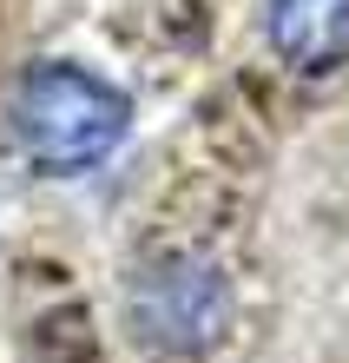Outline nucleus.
<instances>
[{"instance_id": "2", "label": "nucleus", "mask_w": 349, "mask_h": 363, "mask_svg": "<svg viewBox=\"0 0 349 363\" xmlns=\"http://www.w3.org/2000/svg\"><path fill=\"white\" fill-rule=\"evenodd\" d=\"M132 324L151 350L171 357H198L211 350L231 324V284L224 271L191 258V251H171V258L145 264L132 277Z\"/></svg>"}, {"instance_id": "1", "label": "nucleus", "mask_w": 349, "mask_h": 363, "mask_svg": "<svg viewBox=\"0 0 349 363\" xmlns=\"http://www.w3.org/2000/svg\"><path fill=\"white\" fill-rule=\"evenodd\" d=\"M7 133L40 179H86L132 133V93L79 60H33L7 93Z\"/></svg>"}, {"instance_id": "3", "label": "nucleus", "mask_w": 349, "mask_h": 363, "mask_svg": "<svg viewBox=\"0 0 349 363\" xmlns=\"http://www.w3.org/2000/svg\"><path fill=\"white\" fill-rule=\"evenodd\" d=\"M264 40L290 73H336L349 60V0H270Z\"/></svg>"}]
</instances>
